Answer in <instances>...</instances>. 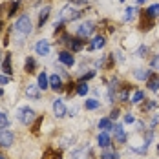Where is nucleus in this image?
Instances as JSON below:
<instances>
[{
  "label": "nucleus",
  "mask_w": 159,
  "mask_h": 159,
  "mask_svg": "<svg viewBox=\"0 0 159 159\" xmlns=\"http://www.w3.org/2000/svg\"><path fill=\"white\" fill-rule=\"evenodd\" d=\"M157 152H159V144H157Z\"/></svg>",
  "instance_id": "45"
},
{
  "label": "nucleus",
  "mask_w": 159,
  "mask_h": 159,
  "mask_svg": "<svg viewBox=\"0 0 159 159\" xmlns=\"http://www.w3.org/2000/svg\"><path fill=\"white\" fill-rule=\"evenodd\" d=\"M49 42L48 40H39L37 44H35V51L39 53V55H42V57H46V55H49Z\"/></svg>",
  "instance_id": "11"
},
{
  "label": "nucleus",
  "mask_w": 159,
  "mask_h": 159,
  "mask_svg": "<svg viewBox=\"0 0 159 159\" xmlns=\"http://www.w3.org/2000/svg\"><path fill=\"white\" fill-rule=\"evenodd\" d=\"M119 111H121L119 108H113V110L110 111V119H111V121H115V119L119 117Z\"/></svg>",
  "instance_id": "37"
},
{
  "label": "nucleus",
  "mask_w": 159,
  "mask_h": 159,
  "mask_svg": "<svg viewBox=\"0 0 159 159\" xmlns=\"http://www.w3.org/2000/svg\"><path fill=\"white\" fill-rule=\"evenodd\" d=\"M2 70H4V73L9 77L13 71H11V53H7L6 57H4V62H2Z\"/></svg>",
  "instance_id": "23"
},
{
  "label": "nucleus",
  "mask_w": 159,
  "mask_h": 159,
  "mask_svg": "<svg viewBox=\"0 0 159 159\" xmlns=\"http://www.w3.org/2000/svg\"><path fill=\"white\" fill-rule=\"evenodd\" d=\"M104 44H106V37H104V35H95V37L90 40V44H88V51L102 49L104 48Z\"/></svg>",
  "instance_id": "6"
},
{
  "label": "nucleus",
  "mask_w": 159,
  "mask_h": 159,
  "mask_svg": "<svg viewBox=\"0 0 159 159\" xmlns=\"http://www.w3.org/2000/svg\"><path fill=\"white\" fill-rule=\"evenodd\" d=\"M113 132H115V141L121 144L126 143V132H125V128H123V125H115V128H113Z\"/></svg>",
  "instance_id": "12"
},
{
  "label": "nucleus",
  "mask_w": 159,
  "mask_h": 159,
  "mask_svg": "<svg viewBox=\"0 0 159 159\" xmlns=\"http://www.w3.org/2000/svg\"><path fill=\"white\" fill-rule=\"evenodd\" d=\"M39 88L40 90H48L49 88V77L46 75V71H42V73H39Z\"/></svg>",
  "instance_id": "20"
},
{
  "label": "nucleus",
  "mask_w": 159,
  "mask_h": 159,
  "mask_svg": "<svg viewBox=\"0 0 159 159\" xmlns=\"http://www.w3.org/2000/svg\"><path fill=\"white\" fill-rule=\"evenodd\" d=\"M13 141H15L13 132L7 130V128H0V146L2 148H9L13 144Z\"/></svg>",
  "instance_id": "5"
},
{
  "label": "nucleus",
  "mask_w": 159,
  "mask_h": 159,
  "mask_svg": "<svg viewBox=\"0 0 159 159\" xmlns=\"http://www.w3.org/2000/svg\"><path fill=\"white\" fill-rule=\"evenodd\" d=\"M16 119H18L22 125H31L33 121H37V113H35V110L24 106V108H20V110L16 111Z\"/></svg>",
  "instance_id": "3"
},
{
  "label": "nucleus",
  "mask_w": 159,
  "mask_h": 159,
  "mask_svg": "<svg viewBox=\"0 0 159 159\" xmlns=\"http://www.w3.org/2000/svg\"><path fill=\"white\" fill-rule=\"evenodd\" d=\"M40 123H42V117H37V121H35V126H33V132H35V134L39 132V126H40Z\"/></svg>",
  "instance_id": "38"
},
{
  "label": "nucleus",
  "mask_w": 159,
  "mask_h": 159,
  "mask_svg": "<svg viewBox=\"0 0 159 159\" xmlns=\"http://www.w3.org/2000/svg\"><path fill=\"white\" fill-rule=\"evenodd\" d=\"M150 75H152V71L143 70V68H137V70L134 71V77H135L137 80H148L150 79Z\"/></svg>",
  "instance_id": "18"
},
{
  "label": "nucleus",
  "mask_w": 159,
  "mask_h": 159,
  "mask_svg": "<svg viewBox=\"0 0 159 159\" xmlns=\"http://www.w3.org/2000/svg\"><path fill=\"white\" fill-rule=\"evenodd\" d=\"M101 159H119V156H117V152H111V150H106V152H102V156H101Z\"/></svg>",
  "instance_id": "29"
},
{
  "label": "nucleus",
  "mask_w": 159,
  "mask_h": 159,
  "mask_svg": "<svg viewBox=\"0 0 159 159\" xmlns=\"http://www.w3.org/2000/svg\"><path fill=\"white\" fill-rule=\"evenodd\" d=\"M156 106H157V101H148L146 104H143V111H148L152 108H156Z\"/></svg>",
  "instance_id": "33"
},
{
  "label": "nucleus",
  "mask_w": 159,
  "mask_h": 159,
  "mask_svg": "<svg viewBox=\"0 0 159 159\" xmlns=\"http://www.w3.org/2000/svg\"><path fill=\"white\" fill-rule=\"evenodd\" d=\"M144 16H148V18H156V16H159V4H154V6H150L146 11H143Z\"/></svg>",
  "instance_id": "22"
},
{
  "label": "nucleus",
  "mask_w": 159,
  "mask_h": 159,
  "mask_svg": "<svg viewBox=\"0 0 159 159\" xmlns=\"http://www.w3.org/2000/svg\"><path fill=\"white\" fill-rule=\"evenodd\" d=\"M7 125H9V117L4 111H0V128H6Z\"/></svg>",
  "instance_id": "31"
},
{
  "label": "nucleus",
  "mask_w": 159,
  "mask_h": 159,
  "mask_svg": "<svg viewBox=\"0 0 159 159\" xmlns=\"http://www.w3.org/2000/svg\"><path fill=\"white\" fill-rule=\"evenodd\" d=\"M42 159H62V154H61V152H57L55 148H48V150L44 152Z\"/></svg>",
  "instance_id": "24"
},
{
  "label": "nucleus",
  "mask_w": 159,
  "mask_h": 159,
  "mask_svg": "<svg viewBox=\"0 0 159 159\" xmlns=\"http://www.w3.org/2000/svg\"><path fill=\"white\" fill-rule=\"evenodd\" d=\"M4 95V90H2V88H0V97Z\"/></svg>",
  "instance_id": "42"
},
{
  "label": "nucleus",
  "mask_w": 159,
  "mask_h": 159,
  "mask_svg": "<svg viewBox=\"0 0 159 159\" xmlns=\"http://www.w3.org/2000/svg\"><path fill=\"white\" fill-rule=\"evenodd\" d=\"M125 123H126V125H132V123H135V117H134V113H132V111H128L126 115H125Z\"/></svg>",
  "instance_id": "35"
},
{
  "label": "nucleus",
  "mask_w": 159,
  "mask_h": 159,
  "mask_svg": "<svg viewBox=\"0 0 159 159\" xmlns=\"http://www.w3.org/2000/svg\"><path fill=\"white\" fill-rule=\"evenodd\" d=\"M146 86H148V90H150V92H157V90H159V75L152 73V75H150V79L146 80Z\"/></svg>",
  "instance_id": "17"
},
{
  "label": "nucleus",
  "mask_w": 159,
  "mask_h": 159,
  "mask_svg": "<svg viewBox=\"0 0 159 159\" xmlns=\"http://www.w3.org/2000/svg\"><path fill=\"white\" fill-rule=\"evenodd\" d=\"M90 92V86H88V82H82V80H79L77 82V88H75V93L80 97H86V93Z\"/></svg>",
  "instance_id": "19"
},
{
  "label": "nucleus",
  "mask_w": 159,
  "mask_h": 159,
  "mask_svg": "<svg viewBox=\"0 0 159 159\" xmlns=\"http://www.w3.org/2000/svg\"><path fill=\"white\" fill-rule=\"evenodd\" d=\"M97 143H99V146L101 148H108L111 144V137L108 132H101L99 135H97Z\"/></svg>",
  "instance_id": "13"
},
{
  "label": "nucleus",
  "mask_w": 159,
  "mask_h": 159,
  "mask_svg": "<svg viewBox=\"0 0 159 159\" xmlns=\"http://www.w3.org/2000/svg\"><path fill=\"white\" fill-rule=\"evenodd\" d=\"M143 101H146V99H144V92L137 90V92L134 93V97H132V102H134V104H141Z\"/></svg>",
  "instance_id": "28"
},
{
  "label": "nucleus",
  "mask_w": 159,
  "mask_h": 159,
  "mask_svg": "<svg viewBox=\"0 0 159 159\" xmlns=\"http://www.w3.org/2000/svg\"><path fill=\"white\" fill-rule=\"evenodd\" d=\"M144 2H146V0H137V4H144Z\"/></svg>",
  "instance_id": "41"
},
{
  "label": "nucleus",
  "mask_w": 159,
  "mask_h": 159,
  "mask_svg": "<svg viewBox=\"0 0 159 159\" xmlns=\"http://www.w3.org/2000/svg\"><path fill=\"white\" fill-rule=\"evenodd\" d=\"M156 125H159V115H156V117L152 119V126H156Z\"/></svg>",
  "instance_id": "40"
},
{
  "label": "nucleus",
  "mask_w": 159,
  "mask_h": 159,
  "mask_svg": "<svg viewBox=\"0 0 159 159\" xmlns=\"http://www.w3.org/2000/svg\"><path fill=\"white\" fill-rule=\"evenodd\" d=\"M26 95L30 97V99H39V97H40V88H39V84H28V86H26Z\"/></svg>",
  "instance_id": "14"
},
{
  "label": "nucleus",
  "mask_w": 159,
  "mask_h": 159,
  "mask_svg": "<svg viewBox=\"0 0 159 159\" xmlns=\"http://www.w3.org/2000/svg\"><path fill=\"white\" fill-rule=\"evenodd\" d=\"M49 11H51V6H44L39 13V28H42L46 22H48V16H49Z\"/></svg>",
  "instance_id": "16"
},
{
  "label": "nucleus",
  "mask_w": 159,
  "mask_h": 159,
  "mask_svg": "<svg viewBox=\"0 0 159 159\" xmlns=\"http://www.w3.org/2000/svg\"><path fill=\"white\" fill-rule=\"evenodd\" d=\"M0 31H2V20H0Z\"/></svg>",
  "instance_id": "43"
},
{
  "label": "nucleus",
  "mask_w": 159,
  "mask_h": 159,
  "mask_svg": "<svg viewBox=\"0 0 159 159\" xmlns=\"http://www.w3.org/2000/svg\"><path fill=\"white\" fill-rule=\"evenodd\" d=\"M70 49L71 51H82L84 46H86V42H84V39H80V37H71V40H70Z\"/></svg>",
  "instance_id": "8"
},
{
  "label": "nucleus",
  "mask_w": 159,
  "mask_h": 159,
  "mask_svg": "<svg viewBox=\"0 0 159 159\" xmlns=\"http://www.w3.org/2000/svg\"><path fill=\"white\" fill-rule=\"evenodd\" d=\"M146 53H148V48H146V46H141V48L137 49V57H139V59H144Z\"/></svg>",
  "instance_id": "36"
},
{
  "label": "nucleus",
  "mask_w": 159,
  "mask_h": 159,
  "mask_svg": "<svg viewBox=\"0 0 159 159\" xmlns=\"http://www.w3.org/2000/svg\"><path fill=\"white\" fill-rule=\"evenodd\" d=\"M134 13H135V7H132V6L126 7V9H125V16H123V20H130V18L134 16Z\"/></svg>",
  "instance_id": "32"
},
{
  "label": "nucleus",
  "mask_w": 159,
  "mask_h": 159,
  "mask_svg": "<svg viewBox=\"0 0 159 159\" xmlns=\"http://www.w3.org/2000/svg\"><path fill=\"white\" fill-rule=\"evenodd\" d=\"M59 62H62L64 66H73L75 64V59H73V55H71V51H61L59 53Z\"/></svg>",
  "instance_id": "9"
},
{
  "label": "nucleus",
  "mask_w": 159,
  "mask_h": 159,
  "mask_svg": "<svg viewBox=\"0 0 159 159\" xmlns=\"http://www.w3.org/2000/svg\"><path fill=\"white\" fill-rule=\"evenodd\" d=\"M15 31L20 33V35H31L33 31V26H31V20H30V16L28 15H22L18 20L15 22Z\"/></svg>",
  "instance_id": "2"
},
{
  "label": "nucleus",
  "mask_w": 159,
  "mask_h": 159,
  "mask_svg": "<svg viewBox=\"0 0 159 159\" xmlns=\"http://www.w3.org/2000/svg\"><path fill=\"white\" fill-rule=\"evenodd\" d=\"M53 113H55V117H59V119L66 117L68 110H66V106H64V102L61 99H55V101H53Z\"/></svg>",
  "instance_id": "7"
},
{
  "label": "nucleus",
  "mask_w": 159,
  "mask_h": 159,
  "mask_svg": "<svg viewBox=\"0 0 159 159\" xmlns=\"http://www.w3.org/2000/svg\"><path fill=\"white\" fill-rule=\"evenodd\" d=\"M150 68H152V70H159V55L152 57V61H150Z\"/></svg>",
  "instance_id": "34"
},
{
  "label": "nucleus",
  "mask_w": 159,
  "mask_h": 159,
  "mask_svg": "<svg viewBox=\"0 0 159 159\" xmlns=\"http://www.w3.org/2000/svg\"><path fill=\"white\" fill-rule=\"evenodd\" d=\"M152 26H154V20H152V18H148V16H144V15H141V24H139V30H141V31H148Z\"/></svg>",
  "instance_id": "21"
},
{
  "label": "nucleus",
  "mask_w": 159,
  "mask_h": 159,
  "mask_svg": "<svg viewBox=\"0 0 159 159\" xmlns=\"http://www.w3.org/2000/svg\"><path fill=\"white\" fill-rule=\"evenodd\" d=\"M93 31H95V24L90 22V20H86V22H82L79 28H77L75 33H77V37H80V39H86V37H92Z\"/></svg>",
  "instance_id": "4"
},
{
  "label": "nucleus",
  "mask_w": 159,
  "mask_h": 159,
  "mask_svg": "<svg viewBox=\"0 0 159 159\" xmlns=\"http://www.w3.org/2000/svg\"><path fill=\"white\" fill-rule=\"evenodd\" d=\"M24 70H26V73H35V70H37V62H35L33 57H28V59H26Z\"/></svg>",
  "instance_id": "25"
},
{
  "label": "nucleus",
  "mask_w": 159,
  "mask_h": 159,
  "mask_svg": "<svg viewBox=\"0 0 159 159\" xmlns=\"http://www.w3.org/2000/svg\"><path fill=\"white\" fill-rule=\"evenodd\" d=\"M119 2H125V0H119Z\"/></svg>",
  "instance_id": "46"
},
{
  "label": "nucleus",
  "mask_w": 159,
  "mask_h": 159,
  "mask_svg": "<svg viewBox=\"0 0 159 159\" xmlns=\"http://www.w3.org/2000/svg\"><path fill=\"white\" fill-rule=\"evenodd\" d=\"M49 88L51 90H55V92H62V88H64V84H62V79H61V75H51L49 77Z\"/></svg>",
  "instance_id": "10"
},
{
  "label": "nucleus",
  "mask_w": 159,
  "mask_h": 159,
  "mask_svg": "<svg viewBox=\"0 0 159 159\" xmlns=\"http://www.w3.org/2000/svg\"><path fill=\"white\" fill-rule=\"evenodd\" d=\"M18 7H20V2H13L11 6H9V11H7V16H13L18 11Z\"/></svg>",
  "instance_id": "30"
},
{
  "label": "nucleus",
  "mask_w": 159,
  "mask_h": 159,
  "mask_svg": "<svg viewBox=\"0 0 159 159\" xmlns=\"http://www.w3.org/2000/svg\"><path fill=\"white\" fill-rule=\"evenodd\" d=\"M7 82H9V77L7 75H0V86L2 84H7Z\"/></svg>",
  "instance_id": "39"
},
{
  "label": "nucleus",
  "mask_w": 159,
  "mask_h": 159,
  "mask_svg": "<svg viewBox=\"0 0 159 159\" xmlns=\"http://www.w3.org/2000/svg\"><path fill=\"white\" fill-rule=\"evenodd\" d=\"M82 16V11L80 9H75L73 6H66V7H62V11L59 13V22H68V20H77V18H80Z\"/></svg>",
  "instance_id": "1"
},
{
  "label": "nucleus",
  "mask_w": 159,
  "mask_h": 159,
  "mask_svg": "<svg viewBox=\"0 0 159 159\" xmlns=\"http://www.w3.org/2000/svg\"><path fill=\"white\" fill-rule=\"evenodd\" d=\"M97 126H99V130H102V132H110V130L115 128V125H113V121H111L110 117H102Z\"/></svg>",
  "instance_id": "15"
},
{
  "label": "nucleus",
  "mask_w": 159,
  "mask_h": 159,
  "mask_svg": "<svg viewBox=\"0 0 159 159\" xmlns=\"http://www.w3.org/2000/svg\"><path fill=\"white\" fill-rule=\"evenodd\" d=\"M101 106V101H97V99H86L84 101V108L86 110H97Z\"/></svg>",
  "instance_id": "27"
},
{
  "label": "nucleus",
  "mask_w": 159,
  "mask_h": 159,
  "mask_svg": "<svg viewBox=\"0 0 159 159\" xmlns=\"http://www.w3.org/2000/svg\"><path fill=\"white\" fill-rule=\"evenodd\" d=\"M0 159H6V157H4V156H0Z\"/></svg>",
  "instance_id": "44"
},
{
  "label": "nucleus",
  "mask_w": 159,
  "mask_h": 159,
  "mask_svg": "<svg viewBox=\"0 0 159 159\" xmlns=\"http://www.w3.org/2000/svg\"><path fill=\"white\" fill-rule=\"evenodd\" d=\"M130 90H132V86L130 84H123V90L119 92V101L121 102H128V93H130Z\"/></svg>",
  "instance_id": "26"
}]
</instances>
